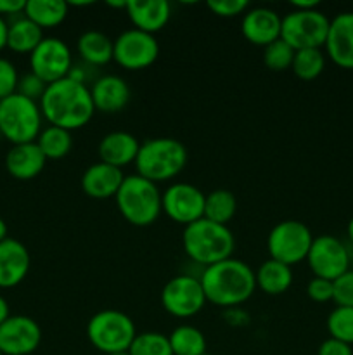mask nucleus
<instances>
[{
	"label": "nucleus",
	"instance_id": "1",
	"mask_svg": "<svg viewBox=\"0 0 353 355\" xmlns=\"http://www.w3.org/2000/svg\"><path fill=\"white\" fill-rule=\"evenodd\" d=\"M38 104L48 125L69 132L85 127L96 113L90 87L68 76L47 85Z\"/></svg>",
	"mask_w": 353,
	"mask_h": 355
},
{
	"label": "nucleus",
	"instance_id": "2",
	"mask_svg": "<svg viewBox=\"0 0 353 355\" xmlns=\"http://www.w3.org/2000/svg\"><path fill=\"white\" fill-rule=\"evenodd\" d=\"M199 281L206 302L221 309H235L244 304L256 290L255 270L232 257L204 267Z\"/></svg>",
	"mask_w": 353,
	"mask_h": 355
},
{
	"label": "nucleus",
	"instance_id": "3",
	"mask_svg": "<svg viewBox=\"0 0 353 355\" xmlns=\"http://www.w3.org/2000/svg\"><path fill=\"white\" fill-rule=\"evenodd\" d=\"M182 246L185 255L194 263L210 267L221 260L230 259L235 248V239L228 225H220L201 218L183 229Z\"/></svg>",
	"mask_w": 353,
	"mask_h": 355
},
{
	"label": "nucleus",
	"instance_id": "4",
	"mask_svg": "<svg viewBox=\"0 0 353 355\" xmlns=\"http://www.w3.org/2000/svg\"><path fill=\"white\" fill-rule=\"evenodd\" d=\"M163 193L158 184L141 175H125L120 191L114 196L118 211L128 224L147 227L154 224L163 211Z\"/></svg>",
	"mask_w": 353,
	"mask_h": 355
},
{
	"label": "nucleus",
	"instance_id": "5",
	"mask_svg": "<svg viewBox=\"0 0 353 355\" xmlns=\"http://www.w3.org/2000/svg\"><path fill=\"white\" fill-rule=\"evenodd\" d=\"M185 165V146L172 137H154L142 142L135 159L137 175L154 184L175 179Z\"/></svg>",
	"mask_w": 353,
	"mask_h": 355
},
{
	"label": "nucleus",
	"instance_id": "6",
	"mask_svg": "<svg viewBox=\"0 0 353 355\" xmlns=\"http://www.w3.org/2000/svg\"><path fill=\"white\" fill-rule=\"evenodd\" d=\"M40 104L19 94L0 101V135L12 146L35 142L42 132Z\"/></svg>",
	"mask_w": 353,
	"mask_h": 355
},
{
	"label": "nucleus",
	"instance_id": "7",
	"mask_svg": "<svg viewBox=\"0 0 353 355\" xmlns=\"http://www.w3.org/2000/svg\"><path fill=\"white\" fill-rule=\"evenodd\" d=\"M137 336L135 322L125 312L100 311L90 318L87 324V338L104 355L127 352Z\"/></svg>",
	"mask_w": 353,
	"mask_h": 355
},
{
	"label": "nucleus",
	"instance_id": "8",
	"mask_svg": "<svg viewBox=\"0 0 353 355\" xmlns=\"http://www.w3.org/2000/svg\"><path fill=\"white\" fill-rule=\"evenodd\" d=\"M331 19L322 10H296L282 17L280 38L294 51L301 49H322L325 45Z\"/></svg>",
	"mask_w": 353,
	"mask_h": 355
},
{
	"label": "nucleus",
	"instance_id": "9",
	"mask_svg": "<svg viewBox=\"0 0 353 355\" xmlns=\"http://www.w3.org/2000/svg\"><path fill=\"white\" fill-rule=\"evenodd\" d=\"M314 234L300 220H282L273 225L266 238V250L272 260L293 267L307 260Z\"/></svg>",
	"mask_w": 353,
	"mask_h": 355
},
{
	"label": "nucleus",
	"instance_id": "10",
	"mask_svg": "<svg viewBox=\"0 0 353 355\" xmlns=\"http://www.w3.org/2000/svg\"><path fill=\"white\" fill-rule=\"evenodd\" d=\"M206 304L203 286H201L199 277L196 276L180 274V276L172 277L163 286L161 305L173 318H192L197 312L203 311Z\"/></svg>",
	"mask_w": 353,
	"mask_h": 355
},
{
	"label": "nucleus",
	"instance_id": "11",
	"mask_svg": "<svg viewBox=\"0 0 353 355\" xmlns=\"http://www.w3.org/2000/svg\"><path fill=\"white\" fill-rule=\"evenodd\" d=\"M159 55V44L156 40L154 35L145 33L141 30L123 31L118 35L114 40L113 49V61H116L118 66L128 71H138V69H145Z\"/></svg>",
	"mask_w": 353,
	"mask_h": 355
},
{
	"label": "nucleus",
	"instance_id": "12",
	"mask_svg": "<svg viewBox=\"0 0 353 355\" xmlns=\"http://www.w3.org/2000/svg\"><path fill=\"white\" fill-rule=\"evenodd\" d=\"M73 68V55L66 42L57 37H45L30 54V69L47 85L66 78Z\"/></svg>",
	"mask_w": 353,
	"mask_h": 355
},
{
	"label": "nucleus",
	"instance_id": "13",
	"mask_svg": "<svg viewBox=\"0 0 353 355\" xmlns=\"http://www.w3.org/2000/svg\"><path fill=\"white\" fill-rule=\"evenodd\" d=\"M307 262L314 272V277L336 281L346 270H350V253L341 239L336 236L322 234L314 238Z\"/></svg>",
	"mask_w": 353,
	"mask_h": 355
},
{
	"label": "nucleus",
	"instance_id": "14",
	"mask_svg": "<svg viewBox=\"0 0 353 355\" xmlns=\"http://www.w3.org/2000/svg\"><path fill=\"white\" fill-rule=\"evenodd\" d=\"M204 200L206 194L199 187L187 182H175L163 193V211L170 220L187 227L204 217Z\"/></svg>",
	"mask_w": 353,
	"mask_h": 355
},
{
	"label": "nucleus",
	"instance_id": "15",
	"mask_svg": "<svg viewBox=\"0 0 353 355\" xmlns=\"http://www.w3.org/2000/svg\"><path fill=\"white\" fill-rule=\"evenodd\" d=\"M40 343V326L28 315H10L0 326V352L3 355H30Z\"/></svg>",
	"mask_w": 353,
	"mask_h": 355
},
{
	"label": "nucleus",
	"instance_id": "16",
	"mask_svg": "<svg viewBox=\"0 0 353 355\" xmlns=\"http://www.w3.org/2000/svg\"><path fill=\"white\" fill-rule=\"evenodd\" d=\"M280 28H282V17L277 14V10L269 9V7L248 9L241 21L242 37L249 44L263 49L279 40Z\"/></svg>",
	"mask_w": 353,
	"mask_h": 355
},
{
	"label": "nucleus",
	"instance_id": "17",
	"mask_svg": "<svg viewBox=\"0 0 353 355\" xmlns=\"http://www.w3.org/2000/svg\"><path fill=\"white\" fill-rule=\"evenodd\" d=\"M324 49L336 66L353 69V12H341L332 17Z\"/></svg>",
	"mask_w": 353,
	"mask_h": 355
},
{
	"label": "nucleus",
	"instance_id": "18",
	"mask_svg": "<svg viewBox=\"0 0 353 355\" xmlns=\"http://www.w3.org/2000/svg\"><path fill=\"white\" fill-rule=\"evenodd\" d=\"M31 257L26 246L14 238L0 243V288H14L30 272Z\"/></svg>",
	"mask_w": 353,
	"mask_h": 355
},
{
	"label": "nucleus",
	"instance_id": "19",
	"mask_svg": "<svg viewBox=\"0 0 353 355\" xmlns=\"http://www.w3.org/2000/svg\"><path fill=\"white\" fill-rule=\"evenodd\" d=\"M90 96H92L96 111L114 114L127 107L132 92L128 83L121 76L106 75L100 76L92 83Z\"/></svg>",
	"mask_w": 353,
	"mask_h": 355
},
{
	"label": "nucleus",
	"instance_id": "20",
	"mask_svg": "<svg viewBox=\"0 0 353 355\" xmlns=\"http://www.w3.org/2000/svg\"><path fill=\"white\" fill-rule=\"evenodd\" d=\"M123 180V170L104 162H97L83 172L82 189L87 196L93 200H109L116 196Z\"/></svg>",
	"mask_w": 353,
	"mask_h": 355
},
{
	"label": "nucleus",
	"instance_id": "21",
	"mask_svg": "<svg viewBox=\"0 0 353 355\" xmlns=\"http://www.w3.org/2000/svg\"><path fill=\"white\" fill-rule=\"evenodd\" d=\"M125 10L135 30L151 35L161 31L172 16V6L166 0H130Z\"/></svg>",
	"mask_w": 353,
	"mask_h": 355
},
{
	"label": "nucleus",
	"instance_id": "22",
	"mask_svg": "<svg viewBox=\"0 0 353 355\" xmlns=\"http://www.w3.org/2000/svg\"><path fill=\"white\" fill-rule=\"evenodd\" d=\"M45 163H47V158L37 142L12 146L6 156L7 172L17 180L35 179L45 168Z\"/></svg>",
	"mask_w": 353,
	"mask_h": 355
},
{
	"label": "nucleus",
	"instance_id": "23",
	"mask_svg": "<svg viewBox=\"0 0 353 355\" xmlns=\"http://www.w3.org/2000/svg\"><path fill=\"white\" fill-rule=\"evenodd\" d=\"M141 149V142L130 132L116 130L104 135L99 142V158L100 162L113 165L116 168L135 163Z\"/></svg>",
	"mask_w": 353,
	"mask_h": 355
},
{
	"label": "nucleus",
	"instance_id": "24",
	"mask_svg": "<svg viewBox=\"0 0 353 355\" xmlns=\"http://www.w3.org/2000/svg\"><path fill=\"white\" fill-rule=\"evenodd\" d=\"M76 49L85 64L104 66L113 61L114 40H111L102 31L89 30L80 35Z\"/></svg>",
	"mask_w": 353,
	"mask_h": 355
},
{
	"label": "nucleus",
	"instance_id": "25",
	"mask_svg": "<svg viewBox=\"0 0 353 355\" xmlns=\"http://www.w3.org/2000/svg\"><path fill=\"white\" fill-rule=\"evenodd\" d=\"M256 288L270 297L286 293L293 284V270L286 263H280L277 260H265L258 270L255 272Z\"/></svg>",
	"mask_w": 353,
	"mask_h": 355
},
{
	"label": "nucleus",
	"instance_id": "26",
	"mask_svg": "<svg viewBox=\"0 0 353 355\" xmlns=\"http://www.w3.org/2000/svg\"><path fill=\"white\" fill-rule=\"evenodd\" d=\"M44 38V30L24 14L17 16L7 28V49L17 54H31Z\"/></svg>",
	"mask_w": 353,
	"mask_h": 355
},
{
	"label": "nucleus",
	"instance_id": "27",
	"mask_svg": "<svg viewBox=\"0 0 353 355\" xmlns=\"http://www.w3.org/2000/svg\"><path fill=\"white\" fill-rule=\"evenodd\" d=\"M69 6L62 0H26L24 16L42 30L55 28L68 17Z\"/></svg>",
	"mask_w": 353,
	"mask_h": 355
},
{
	"label": "nucleus",
	"instance_id": "28",
	"mask_svg": "<svg viewBox=\"0 0 353 355\" xmlns=\"http://www.w3.org/2000/svg\"><path fill=\"white\" fill-rule=\"evenodd\" d=\"M237 211V200L227 189H215L206 194L204 200V217L206 220L220 225H228Z\"/></svg>",
	"mask_w": 353,
	"mask_h": 355
},
{
	"label": "nucleus",
	"instance_id": "29",
	"mask_svg": "<svg viewBox=\"0 0 353 355\" xmlns=\"http://www.w3.org/2000/svg\"><path fill=\"white\" fill-rule=\"evenodd\" d=\"M173 355H204L206 352V338L203 331L196 326L180 324L168 336Z\"/></svg>",
	"mask_w": 353,
	"mask_h": 355
},
{
	"label": "nucleus",
	"instance_id": "30",
	"mask_svg": "<svg viewBox=\"0 0 353 355\" xmlns=\"http://www.w3.org/2000/svg\"><path fill=\"white\" fill-rule=\"evenodd\" d=\"M35 142H37L38 148L42 149V153H44V156L47 159L64 158V156L69 155V151L73 148L71 132L54 127V125H48V127L42 128L40 135H38V139Z\"/></svg>",
	"mask_w": 353,
	"mask_h": 355
},
{
	"label": "nucleus",
	"instance_id": "31",
	"mask_svg": "<svg viewBox=\"0 0 353 355\" xmlns=\"http://www.w3.org/2000/svg\"><path fill=\"white\" fill-rule=\"evenodd\" d=\"M325 68V54L322 49H301V51L294 52L293 69L294 75L300 80H310L318 78Z\"/></svg>",
	"mask_w": 353,
	"mask_h": 355
},
{
	"label": "nucleus",
	"instance_id": "32",
	"mask_svg": "<svg viewBox=\"0 0 353 355\" xmlns=\"http://www.w3.org/2000/svg\"><path fill=\"white\" fill-rule=\"evenodd\" d=\"M130 355H173L170 347L168 336L161 335L158 331L137 333L135 340L132 342Z\"/></svg>",
	"mask_w": 353,
	"mask_h": 355
},
{
	"label": "nucleus",
	"instance_id": "33",
	"mask_svg": "<svg viewBox=\"0 0 353 355\" xmlns=\"http://www.w3.org/2000/svg\"><path fill=\"white\" fill-rule=\"evenodd\" d=\"M327 331L331 338L353 345V309L336 307L327 318Z\"/></svg>",
	"mask_w": 353,
	"mask_h": 355
},
{
	"label": "nucleus",
	"instance_id": "34",
	"mask_svg": "<svg viewBox=\"0 0 353 355\" xmlns=\"http://www.w3.org/2000/svg\"><path fill=\"white\" fill-rule=\"evenodd\" d=\"M294 49L287 45L282 38L275 40L273 44L266 45L263 51V62L270 71H284L291 68L294 59Z\"/></svg>",
	"mask_w": 353,
	"mask_h": 355
},
{
	"label": "nucleus",
	"instance_id": "35",
	"mask_svg": "<svg viewBox=\"0 0 353 355\" xmlns=\"http://www.w3.org/2000/svg\"><path fill=\"white\" fill-rule=\"evenodd\" d=\"M332 288H334V295L332 300L336 302L338 307H352L353 309V270H346L343 276L332 281Z\"/></svg>",
	"mask_w": 353,
	"mask_h": 355
},
{
	"label": "nucleus",
	"instance_id": "36",
	"mask_svg": "<svg viewBox=\"0 0 353 355\" xmlns=\"http://www.w3.org/2000/svg\"><path fill=\"white\" fill-rule=\"evenodd\" d=\"M45 90H47V83L30 71V73H26V75L19 76L16 92L19 94V96L26 97V99L35 101V103H40V99L44 97Z\"/></svg>",
	"mask_w": 353,
	"mask_h": 355
},
{
	"label": "nucleus",
	"instance_id": "37",
	"mask_svg": "<svg viewBox=\"0 0 353 355\" xmlns=\"http://www.w3.org/2000/svg\"><path fill=\"white\" fill-rule=\"evenodd\" d=\"M17 82H19V75H17L16 66L9 59L0 58V101L16 94Z\"/></svg>",
	"mask_w": 353,
	"mask_h": 355
},
{
	"label": "nucleus",
	"instance_id": "38",
	"mask_svg": "<svg viewBox=\"0 0 353 355\" xmlns=\"http://www.w3.org/2000/svg\"><path fill=\"white\" fill-rule=\"evenodd\" d=\"M208 9L218 17H235V16H244L248 10L249 3L248 0H210L206 3Z\"/></svg>",
	"mask_w": 353,
	"mask_h": 355
},
{
	"label": "nucleus",
	"instance_id": "39",
	"mask_svg": "<svg viewBox=\"0 0 353 355\" xmlns=\"http://www.w3.org/2000/svg\"><path fill=\"white\" fill-rule=\"evenodd\" d=\"M307 295L311 302H317V304H325V302L332 300V295H334L332 281L322 279V277H314L308 283Z\"/></svg>",
	"mask_w": 353,
	"mask_h": 355
},
{
	"label": "nucleus",
	"instance_id": "40",
	"mask_svg": "<svg viewBox=\"0 0 353 355\" xmlns=\"http://www.w3.org/2000/svg\"><path fill=\"white\" fill-rule=\"evenodd\" d=\"M318 355H353V349L352 345L348 343H343L339 340H334L329 336L327 340L320 343L318 347Z\"/></svg>",
	"mask_w": 353,
	"mask_h": 355
},
{
	"label": "nucleus",
	"instance_id": "41",
	"mask_svg": "<svg viewBox=\"0 0 353 355\" xmlns=\"http://www.w3.org/2000/svg\"><path fill=\"white\" fill-rule=\"evenodd\" d=\"M26 0H0V16L6 19V16L17 17L24 12Z\"/></svg>",
	"mask_w": 353,
	"mask_h": 355
},
{
	"label": "nucleus",
	"instance_id": "42",
	"mask_svg": "<svg viewBox=\"0 0 353 355\" xmlns=\"http://www.w3.org/2000/svg\"><path fill=\"white\" fill-rule=\"evenodd\" d=\"M291 6L294 7L296 10H310V9H317L318 2L317 0H296Z\"/></svg>",
	"mask_w": 353,
	"mask_h": 355
},
{
	"label": "nucleus",
	"instance_id": "43",
	"mask_svg": "<svg viewBox=\"0 0 353 355\" xmlns=\"http://www.w3.org/2000/svg\"><path fill=\"white\" fill-rule=\"evenodd\" d=\"M9 318H10L9 304H7L6 298H3L2 295H0V326H2L3 322H6Z\"/></svg>",
	"mask_w": 353,
	"mask_h": 355
},
{
	"label": "nucleus",
	"instance_id": "44",
	"mask_svg": "<svg viewBox=\"0 0 353 355\" xmlns=\"http://www.w3.org/2000/svg\"><path fill=\"white\" fill-rule=\"evenodd\" d=\"M7 28H9V23L0 16V51L7 47Z\"/></svg>",
	"mask_w": 353,
	"mask_h": 355
},
{
	"label": "nucleus",
	"instance_id": "45",
	"mask_svg": "<svg viewBox=\"0 0 353 355\" xmlns=\"http://www.w3.org/2000/svg\"><path fill=\"white\" fill-rule=\"evenodd\" d=\"M7 238H9V236H7V224H6V220L0 217V243Z\"/></svg>",
	"mask_w": 353,
	"mask_h": 355
},
{
	"label": "nucleus",
	"instance_id": "46",
	"mask_svg": "<svg viewBox=\"0 0 353 355\" xmlns=\"http://www.w3.org/2000/svg\"><path fill=\"white\" fill-rule=\"evenodd\" d=\"M107 7H113V9H127V2H106Z\"/></svg>",
	"mask_w": 353,
	"mask_h": 355
},
{
	"label": "nucleus",
	"instance_id": "47",
	"mask_svg": "<svg viewBox=\"0 0 353 355\" xmlns=\"http://www.w3.org/2000/svg\"><path fill=\"white\" fill-rule=\"evenodd\" d=\"M346 234H348V239L352 241V245H353V217L350 218L348 225H346Z\"/></svg>",
	"mask_w": 353,
	"mask_h": 355
},
{
	"label": "nucleus",
	"instance_id": "48",
	"mask_svg": "<svg viewBox=\"0 0 353 355\" xmlns=\"http://www.w3.org/2000/svg\"><path fill=\"white\" fill-rule=\"evenodd\" d=\"M107 355H130V354H128V350H127V352H114V354H107Z\"/></svg>",
	"mask_w": 353,
	"mask_h": 355
},
{
	"label": "nucleus",
	"instance_id": "49",
	"mask_svg": "<svg viewBox=\"0 0 353 355\" xmlns=\"http://www.w3.org/2000/svg\"><path fill=\"white\" fill-rule=\"evenodd\" d=\"M204 355H213V354H204Z\"/></svg>",
	"mask_w": 353,
	"mask_h": 355
},
{
	"label": "nucleus",
	"instance_id": "50",
	"mask_svg": "<svg viewBox=\"0 0 353 355\" xmlns=\"http://www.w3.org/2000/svg\"><path fill=\"white\" fill-rule=\"evenodd\" d=\"M0 355H3V354H2V352H0Z\"/></svg>",
	"mask_w": 353,
	"mask_h": 355
}]
</instances>
